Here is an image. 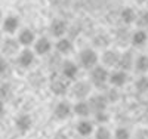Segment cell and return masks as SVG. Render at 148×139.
Masks as SVG:
<instances>
[{
    "instance_id": "17",
    "label": "cell",
    "mask_w": 148,
    "mask_h": 139,
    "mask_svg": "<svg viewBox=\"0 0 148 139\" xmlns=\"http://www.w3.org/2000/svg\"><path fill=\"white\" fill-rule=\"evenodd\" d=\"M71 92H73V95L76 96V98L84 99L86 96L89 95V92H90V84L86 83V81H77L76 84L73 86Z\"/></svg>"
},
{
    "instance_id": "29",
    "label": "cell",
    "mask_w": 148,
    "mask_h": 139,
    "mask_svg": "<svg viewBox=\"0 0 148 139\" xmlns=\"http://www.w3.org/2000/svg\"><path fill=\"white\" fill-rule=\"evenodd\" d=\"M95 121L99 124V126H105V123L108 121V114H107L105 111L95 112Z\"/></svg>"
},
{
    "instance_id": "13",
    "label": "cell",
    "mask_w": 148,
    "mask_h": 139,
    "mask_svg": "<svg viewBox=\"0 0 148 139\" xmlns=\"http://www.w3.org/2000/svg\"><path fill=\"white\" fill-rule=\"evenodd\" d=\"M55 47H56V52H58V53H61V55H68V53L73 52L74 45H73V40L68 39V37L65 36V37H61V39H58Z\"/></svg>"
},
{
    "instance_id": "18",
    "label": "cell",
    "mask_w": 148,
    "mask_h": 139,
    "mask_svg": "<svg viewBox=\"0 0 148 139\" xmlns=\"http://www.w3.org/2000/svg\"><path fill=\"white\" fill-rule=\"evenodd\" d=\"M73 111L76 112L79 117H83V118H84V117H88L90 112H92L89 102H88V101H84V99H80L79 102H76V105L73 107Z\"/></svg>"
},
{
    "instance_id": "28",
    "label": "cell",
    "mask_w": 148,
    "mask_h": 139,
    "mask_svg": "<svg viewBox=\"0 0 148 139\" xmlns=\"http://www.w3.org/2000/svg\"><path fill=\"white\" fill-rule=\"evenodd\" d=\"M93 43H95V46H98V47L108 46V45H110V39H108V36H105V34H99V36L95 37Z\"/></svg>"
},
{
    "instance_id": "16",
    "label": "cell",
    "mask_w": 148,
    "mask_h": 139,
    "mask_svg": "<svg viewBox=\"0 0 148 139\" xmlns=\"http://www.w3.org/2000/svg\"><path fill=\"white\" fill-rule=\"evenodd\" d=\"M31 126H33V120L30 116L27 114H19L16 118H15V127L16 130L22 132V133H25L31 129Z\"/></svg>"
},
{
    "instance_id": "4",
    "label": "cell",
    "mask_w": 148,
    "mask_h": 139,
    "mask_svg": "<svg viewBox=\"0 0 148 139\" xmlns=\"http://www.w3.org/2000/svg\"><path fill=\"white\" fill-rule=\"evenodd\" d=\"M16 59H18V64L22 68H28V67H31L34 64L36 53H34V50H30L28 47H24L22 50H19V53L16 55Z\"/></svg>"
},
{
    "instance_id": "22",
    "label": "cell",
    "mask_w": 148,
    "mask_h": 139,
    "mask_svg": "<svg viewBox=\"0 0 148 139\" xmlns=\"http://www.w3.org/2000/svg\"><path fill=\"white\" fill-rule=\"evenodd\" d=\"M133 67H135V70H136L138 73H141V74L148 73V56L147 55H139L138 58H135Z\"/></svg>"
},
{
    "instance_id": "27",
    "label": "cell",
    "mask_w": 148,
    "mask_h": 139,
    "mask_svg": "<svg viewBox=\"0 0 148 139\" xmlns=\"http://www.w3.org/2000/svg\"><path fill=\"white\" fill-rule=\"evenodd\" d=\"M114 139H130V132L126 127H119L114 132Z\"/></svg>"
},
{
    "instance_id": "31",
    "label": "cell",
    "mask_w": 148,
    "mask_h": 139,
    "mask_svg": "<svg viewBox=\"0 0 148 139\" xmlns=\"http://www.w3.org/2000/svg\"><path fill=\"white\" fill-rule=\"evenodd\" d=\"M135 139H148V132L147 130H139L135 133Z\"/></svg>"
},
{
    "instance_id": "15",
    "label": "cell",
    "mask_w": 148,
    "mask_h": 139,
    "mask_svg": "<svg viewBox=\"0 0 148 139\" xmlns=\"http://www.w3.org/2000/svg\"><path fill=\"white\" fill-rule=\"evenodd\" d=\"M102 62L105 67H117V62L120 58V53L114 49H107L105 52L102 53Z\"/></svg>"
},
{
    "instance_id": "1",
    "label": "cell",
    "mask_w": 148,
    "mask_h": 139,
    "mask_svg": "<svg viewBox=\"0 0 148 139\" xmlns=\"http://www.w3.org/2000/svg\"><path fill=\"white\" fill-rule=\"evenodd\" d=\"M98 59H99V56H98V53L95 52L93 49L90 47H86L83 49L80 55H79V61H80V65L88 68V70H92L93 67L98 65Z\"/></svg>"
},
{
    "instance_id": "33",
    "label": "cell",
    "mask_w": 148,
    "mask_h": 139,
    "mask_svg": "<svg viewBox=\"0 0 148 139\" xmlns=\"http://www.w3.org/2000/svg\"><path fill=\"white\" fill-rule=\"evenodd\" d=\"M2 42H3V34H2V31H0V45H2Z\"/></svg>"
},
{
    "instance_id": "14",
    "label": "cell",
    "mask_w": 148,
    "mask_h": 139,
    "mask_svg": "<svg viewBox=\"0 0 148 139\" xmlns=\"http://www.w3.org/2000/svg\"><path fill=\"white\" fill-rule=\"evenodd\" d=\"M129 42H130L133 46L141 47V46H144V45L148 42V34H147V31H145V30L138 28V30H135V31L130 34Z\"/></svg>"
},
{
    "instance_id": "8",
    "label": "cell",
    "mask_w": 148,
    "mask_h": 139,
    "mask_svg": "<svg viewBox=\"0 0 148 139\" xmlns=\"http://www.w3.org/2000/svg\"><path fill=\"white\" fill-rule=\"evenodd\" d=\"M49 31H51V34L53 37L61 39V37H65V34L68 31V27L62 19H53L51 22V25H49Z\"/></svg>"
},
{
    "instance_id": "34",
    "label": "cell",
    "mask_w": 148,
    "mask_h": 139,
    "mask_svg": "<svg viewBox=\"0 0 148 139\" xmlns=\"http://www.w3.org/2000/svg\"><path fill=\"white\" fill-rule=\"evenodd\" d=\"M2 19H3V16H2V12H0V24H2Z\"/></svg>"
},
{
    "instance_id": "25",
    "label": "cell",
    "mask_w": 148,
    "mask_h": 139,
    "mask_svg": "<svg viewBox=\"0 0 148 139\" xmlns=\"http://www.w3.org/2000/svg\"><path fill=\"white\" fill-rule=\"evenodd\" d=\"M135 87H136V90L141 92V93L148 92V75H141L136 80V83H135Z\"/></svg>"
},
{
    "instance_id": "7",
    "label": "cell",
    "mask_w": 148,
    "mask_h": 139,
    "mask_svg": "<svg viewBox=\"0 0 148 139\" xmlns=\"http://www.w3.org/2000/svg\"><path fill=\"white\" fill-rule=\"evenodd\" d=\"M34 53L36 55H47L52 50V42L47 39V37H40V39H36L34 42Z\"/></svg>"
},
{
    "instance_id": "26",
    "label": "cell",
    "mask_w": 148,
    "mask_h": 139,
    "mask_svg": "<svg viewBox=\"0 0 148 139\" xmlns=\"http://www.w3.org/2000/svg\"><path fill=\"white\" fill-rule=\"evenodd\" d=\"M95 139H111V132L105 126H99L98 130L95 132Z\"/></svg>"
},
{
    "instance_id": "30",
    "label": "cell",
    "mask_w": 148,
    "mask_h": 139,
    "mask_svg": "<svg viewBox=\"0 0 148 139\" xmlns=\"http://www.w3.org/2000/svg\"><path fill=\"white\" fill-rule=\"evenodd\" d=\"M8 68H9V64H8L6 58H5V56H0V75L6 74Z\"/></svg>"
},
{
    "instance_id": "24",
    "label": "cell",
    "mask_w": 148,
    "mask_h": 139,
    "mask_svg": "<svg viewBox=\"0 0 148 139\" xmlns=\"http://www.w3.org/2000/svg\"><path fill=\"white\" fill-rule=\"evenodd\" d=\"M135 24L138 25V28L145 30V27H148V10H141L136 14L135 18Z\"/></svg>"
},
{
    "instance_id": "5",
    "label": "cell",
    "mask_w": 148,
    "mask_h": 139,
    "mask_svg": "<svg viewBox=\"0 0 148 139\" xmlns=\"http://www.w3.org/2000/svg\"><path fill=\"white\" fill-rule=\"evenodd\" d=\"M79 74V67L76 62L73 61H64L62 64H61V75H62L64 79L67 80H73L76 79Z\"/></svg>"
},
{
    "instance_id": "3",
    "label": "cell",
    "mask_w": 148,
    "mask_h": 139,
    "mask_svg": "<svg viewBox=\"0 0 148 139\" xmlns=\"http://www.w3.org/2000/svg\"><path fill=\"white\" fill-rule=\"evenodd\" d=\"M19 30V18L15 15H8L2 19V31L12 36Z\"/></svg>"
},
{
    "instance_id": "20",
    "label": "cell",
    "mask_w": 148,
    "mask_h": 139,
    "mask_svg": "<svg viewBox=\"0 0 148 139\" xmlns=\"http://www.w3.org/2000/svg\"><path fill=\"white\" fill-rule=\"evenodd\" d=\"M77 132H79V135L83 136V138L92 135V133H93V123L89 121V120H86V118L80 120V121L77 123Z\"/></svg>"
},
{
    "instance_id": "9",
    "label": "cell",
    "mask_w": 148,
    "mask_h": 139,
    "mask_svg": "<svg viewBox=\"0 0 148 139\" xmlns=\"http://www.w3.org/2000/svg\"><path fill=\"white\" fill-rule=\"evenodd\" d=\"M2 52H3V55H6V56L18 55V53H19V43H18V40H16V39H12V37L3 40V42H2Z\"/></svg>"
},
{
    "instance_id": "32",
    "label": "cell",
    "mask_w": 148,
    "mask_h": 139,
    "mask_svg": "<svg viewBox=\"0 0 148 139\" xmlns=\"http://www.w3.org/2000/svg\"><path fill=\"white\" fill-rule=\"evenodd\" d=\"M5 114V107H3V104L2 102H0V117H2Z\"/></svg>"
},
{
    "instance_id": "12",
    "label": "cell",
    "mask_w": 148,
    "mask_h": 139,
    "mask_svg": "<svg viewBox=\"0 0 148 139\" xmlns=\"http://www.w3.org/2000/svg\"><path fill=\"white\" fill-rule=\"evenodd\" d=\"M107 104L108 101L105 98V95H95L89 99V105H90V110L93 112H99V111H105L107 108Z\"/></svg>"
},
{
    "instance_id": "21",
    "label": "cell",
    "mask_w": 148,
    "mask_h": 139,
    "mask_svg": "<svg viewBox=\"0 0 148 139\" xmlns=\"http://www.w3.org/2000/svg\"><path fill=\"white\" fill-rule=\"evenodd\" d=\"M51 89H52V92L56 93V95H65L67 90H68V86H67V83H65V80H64V77H62V79H55V80H52Z\"/></svg>"
},
{
    "instance_id": "11",
    "label": "cell",
    "mask_w": 148,
    "mask_h": 139,
    "mask_svg": "<svg viewBox=\"0 0 148 139\" xmlns=\"http://www.w3.org/2000/svg\"><path fill=\"white\" fill-rule=\"evenodd\" d=\"M129 79V75L126 71H123V70H117V71H113V73H110V77H108V81L116 86V87H121V86H125L126 81Z\"/></svg>"
},
{
    "instance_id": "35",
    "label": "cell",
    "mask_w": 148,
    "mask_h": 139,
    "mask_svg": "<svg viewBox=\"0 0 148 139\" xmlns=\"http://www.w3.org/2000/svg\"><path fill=\"white\" fill-rule=\"evenodd\" d=\"M56 139H58V138H56Z\"/></svg>"
},
{
    "instance_id": "10",
    "label": "cell",
    "mask_w": 148,
    "mask_h": 139,
    "mask_svg": "<svg viewBox=\"0 0 148 139\" xmlns=\"http://www.w3.org/2000/svg\"><path fill=\"white\" fill-rule=\"evenodd\" d=\"M73 112V107L70 105V102H67V101H61V102L56 104L55 107V117L58 120H65L71 116Z\"/></svg>"
},
{
    "instance_id": "23",
    "label": "cell",
    "mask_w": 148,
    "mask_h": 139,
    "mask_svg": "<svg viewBox=\"0 0 148 139\" xmlns=\"http://www.w3.org/2000/svg\"><path fill=\"white\" fill-rule=\"evenodd\" d=\"M135 18H136V12L132 8H123L120 12V19L123 21V24H133Z\"/></svg>"
},
{
    "instance_id": "2",
    "label": "cell",
    "mask_w": 148,
    "mask_h": 139,
    "mask_svg": "<svg viewBox=\"0 0 148 139\" xmlns=\"http://www.w3.org/2000/svg\"><path fill=\"white\" fill-rule=\"evenodd\" d=\"M108 77H110V73L105 67L96 65L90 70V81L96 87H104L108 81Z\"/></svg>"
},
{
    "instance_id": "19",
    "label": "cell",
    "mask_w": 148,
    "mask_h": 139,
    "mask_svg": "<svg viewBox=\"0 0 148 139\" xmlns=\"http://www.w3.org/2000/svg\"><path fill=\"white\" fill-rule=\"evenodd\" d=\"M133 62H135V58H133L132 52H123V53H120L117 67L120 70H123V71H126V70H129L133 65Z\"/></svg>"
},
{
    "instance_id": "6",
    "label": "cell",
    "mask_w": 148,
    "mask_h": 139,
    "mask_svg": "<svg viewBox=\"0 0 148 139\" xmlns=\"http://www.w3.org/2000/svg\"><path fill=\"white\" fill-rule=\"evenodd\" d=\"M16 40H18L19 46H22V47H30V46H33L34 42H36V34H34V31L30 30V28H22V30H19V33H18Z\"/></svg>"
}]
</instances>
